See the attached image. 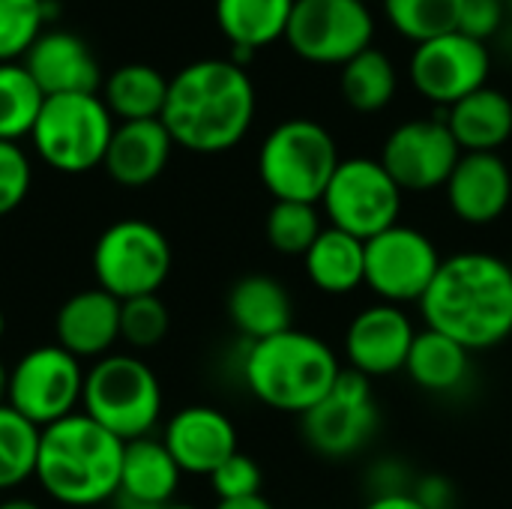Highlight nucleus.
Returning a JSON list of instances; mask_svg holds the SVG:
<instances>
[{"label": "nucleus", "instance_id": "obj_1", "mask_svg": "<svg viewBox=\"0 0 512 509\" xmlns=\"http://www.w3.org/2000/svg\"><path fill=\"white\" fill-rule=\"evenodd\" d=\"M417 306L429 330L471 354L489 351L512 336V264L489 252L450 255Z\"/></svg>", "mask_w": 512, "mask_h": 509}, {"label": "nucleus", "instance_id": "obj_2", "mask_svg": "<svg viewBox=\"0 0 512 509\" xmlns=\"http://www.w3.org/2000/svg\"><path fill=\"white\" fill-rule=\"evenodd\" d=\"M171 141L192 153H225L237 147L255 120V84L228 57L195 60L168 81L159 117Z\"/></svg>", "mask_w": 512, "mask_h": 509}, {"label": "nucleus", "instance_id": "obj_3", "mask_svg": "<svg viewBox=\"0 0 512 509\" xmlns=\"http://www.w3.org/2000/svg\"><path fill=\"white\" fill-rule=\"evenodd\" d=\"M126 444L84 411L42 429L36 480L63 507L108 504L120 489Z\"/></svg>", "mask_w": 512, "mask_h": 509}, {"label": "nucleus", "instance_id": "obj_4", "mask_svg": "<svg viewBox=\"0 0 512 509\" xmlns=\"http://www.w3.org/2000/svg\"><path fill=\"white\" fill-rule=\"evenodd\" d=\"M240 372L246 390L261 405L303 417L333 390L342 363L321 336L291 327L270 339L249 342Z\"/></svg>", "mask_w": 512, "mask_h": 509}, {"label": "nucleus", "instance_id": "obj_5", "mask_svg": "<svg viewBox=\"0 0 512 509\" xmlns=\"http://www.w3.org/2000/svg\"><path fill=\"white\" fill-rule=\"evenodd\" d=\"M339 147L327 126L294 117L270 129L258 150V177L273 201L321 204L324 189L339 168Z\"/></svg>", "mask_w": 512, "mask_h": 509}, {"label": "nucleus", "instance_id": "obj_6", "mask_svg": "<svg viewBox=\"0 0 512 509\" xmlns=\"http://www.w3.org/2000/svg\"><path fill=\"white\" fill-rule=\"evenodd\" d=\"M81 408L123 444L147 438L162 417L156 372L132 354H108L84 375Z\"/></svg>", "mask_w": 512, "mask_h": 509}, {"label": "nucleus", "instance_id": "obj_7", "mask_svg": "<svg viewBox=\"0 0 512 509\" xmlns=\"http://www.w3.org/2000/svg\"><path fill=\"white\" fill-rule=\"evenodd\" d=\"M114 135V117L96 93L48 96L30 141L39 159L60 174H84L102 165Z\"/></svg>", "mask_w": 512, "mask_h": 509}, {"label": "nucleus", "instance_id": "obj_8", "mask_svg": "<svg viewBox=\"0 0 512 509\" xmlns=\"http://www.w3.org/2000/svg\"><path fill=\"white\" fill-rule=\"evenodd\" d=\"M171 243L144 219H120L108 225L93 246V273L102 291L132 300L156 294L171 276Z\"/></svg>", "mask_w": 512, "mask_h": 509}, {"label": "nucleus", "instance_id": "obj_9", "mask_svg": "<svg viewBox=\"0 0 512 509\" xmlns=\"http://www.w3.org/2000/svg\"><path fill=\"white\" fill-rule=\"evenodd\" d=\"M402 189L387 174L381 159L351 156L342 159L333 171L321 207L330 219V228H339L357 240H372L375 234L399 225Z\"/></svg>", "mask_w": 512, "mask_h": 509}, {"label": "nucleus", "instance_id": "obj_10", "mask_svg": "<svg viewBox=\"0 0 512 509\" xmlns=\"http://www.w3.org/2000/svg\"><path fill=\"white\" fill-rule=\"evenodd\" d=\"M381 426L372 381L342 369L333 390L300 417L306 447L330 462L363 453Z\"/></svg>", "mask_w": 512, "mask_h": 509}, {"label": "nucleus", "instance_id": "obj_11", "mask_svg": "<svg viewBox=\"0 0 512 509\" xmlns=\"http://www.w3.org/2000/svg\"><path fill=\"white\" fill-rule=\"evenodd\" d=\"M375 18L363 0H294L285 42L306 63L345 66L372 48Z\"/></svg>", "mask_w": 512, "mask_h": 509}, {"label": "nucleus", "instance_id": "obj_12", "mask_svg": "<svg viewBox=\"0 0 512 509\" xmlns=\"http://www.w3.org/2000/svg\"><path fill=\"white\" fill-rule=\"evenodd\" d=\"M81 360L60 345H39L9 369L6 405L39 429L75 414L84 393Z\"/></svg>", "mask_w": 512, "mask_h": 509}, {"label": "nucleus", "instance_id": "obj_13", "mask_svg": "<svg viewBox=\"0 0 512 509\" xmlns=\"http://www.w3.org/2000/svg\"><path fill=\"white\" fill-rule=\"evenodd\" d=\"M441 261L429 234L399 222L366 240V285L381 303H420Z\"/></svg>", "mask_w": 512, "mask_h": 509}, {"label": "nucleus", "instance_id": "obj_14", "mask_svg": "<svg viewBox=\"0 0 512 509\" xmlns=\"http://www.w3.org/2000/svg\"><path fill=\"white\" fill-rule=\"evenodd\" d=\"M489 48L465 33H444L438 39L414 45L408 75L420 96L435 105H456L489 81Z\"/></svg>", "mask_w": 512, "mask_h": 509}, {"label": "nucleus", "instance_id": "obj_15", "mask_svg": "<svg viewBox=\"0 0 512 509\" xmlns=\"http://www.w3.org/2000/svg\"><path fill=\"white\" fill-rule=\"evenodd\" d=\"M459 159L462 147L444 120H405L381 147V165L402 192H432L447 186Z\"/></svg>", "mask_w": 512, "mask_h": 509}, {"label": "nucleus", "instance_id": "obj_16", "mask_svg": "<svg viewBox=\"0 0 512 509\" xmlns=\"http://www.w3.org/2000/svg\"><path fill=\"white\" fill-rule=\"evenodd\" d=\"M417 327L402 306L375 303L360 309L345 330L348 369L363 378H387L405 372Z\"/></svg>", "mask_w": 512, "mask_h": 509}, {"label": "nucleus", "instance_id": "obj_17", "mask_svg": "<svg viewBox=\"0 0 512 509\" xmlns=\"http://www.w3.org/2000/svg\"><path fill=\"white\" fill-rule=\"evenodd\" d=\"M162 444L183 474L210 477L237 453V429L219 408L189 405L168 420Z\"/></svg>", "mask_w": 512, "mask_h": 509}, {"label": "nucleus", "instance_id": "obj_18", "mask_svg": "<svg viewBox=\"0 0 512 509\" xmlns=\"http://www.w3.org/2000/svg\"><path fill=\"white\" fill-rule=\"evenodd\" d=\"M447 204L465 225L498 222L512 201V174L498 153H462L450 180Z\"/></svg>", "mask_w": 512, "mask_h": 509}, {"label": "nucleus", "instance_id": "obj_19", "mask_svg": "<svg viewBox=\"0 0 512 509\" xmlns=\"http://www.w3.org/2000/svg\"><path fill=\"white\" fill-rule=\"evenodd\" d=\"M24 69L42 90V96H72L96 93L102 75L87 42L69 30L42 33L24 54Z\"/></svg>", "mask_w": 512, "mask_h": 509}, {"label": "nucleus", "instance_id": "obj_20", "mask_svg": "<svg viewBox=\"0 0 512 509\" xmlns=\"http://www.w3.org/2000/svg\"><path fill=\"white\" fill-rule=\"evenodd\" d=\"M54 336L78 360H102L120 339V300L102 288L72 294L54 318Z\"/></svg>", "mask_w": 512, "mask_h": 509}, {"label": "nucleus", "instance_id": "obj_21", "mask_svg": "<svg viewBox=\"0 0 512 509\" xmlns=\"http://www.w3.org/2000/svg\"><path fill=\"white\" fill-rule=\"evenodd\" d=\"M174 147L177 144L171 141L162 120L120 123V126H114L102 168L108 171V177L114 183L129 186V189H141L165 171Z\"/></svg>", "mask_w": 512, "mask_h": 509}, {"label": "nucleus", "instance_id": "obj_22", "mask_svg": "<svg viewBox=\"0 0 512 509\" xmlns=\"http://www.w3.org/2000/svg\"><path fill=\"white\" fill-rule=\"evenodd\" d=\"M228 318L249 342H261L294 327V300L279 279L249 273L228 291Z\"/></svg>", "mask_w": 512, "mask_h": 509}, {"label": "nucleus", "instance_id": "obj_23", "mask_svg": "<svg viewBox=\"0 0 512 509\" xmlns=\"http://www.w3.org/2000/svg\"><path fill=\"white\" fill-rule=\"evenodd\" d=\"M444 123L462 153H498L512 138V99L486 84L450 105Z\"/></svg>", "mask_w": 512, "mask_h": 509}, {"label": "nucleus", "instance_id": "obj_24", "mask_svg": "<svg viewBox=\"0 0 512 509\" xmlns=\"http://www.w3.org/2000/svg\"><path fill=\"white\" fill-rule=\"evenodd\" d=\"M309 282L330 297H342L366 285V243L339 231L324 228L312 249L303 255Z\"/></svg>", "mask_w": 512, "mask_h": 509}, {"label": "nucleus", "instance_id": "obj_25", "mask_svg": "<svg viewBox=\"0 0 512 509\" xmlns=\"http://www.w3.org/2000/svg\"><path fill=\"white\" fill-rule=\"evenodd\" d=\"M183 471L171 459L168 447L153 438L129 441L123 450V468H120V489L123 495L147 504V507H168L174 504L177 486Z\"/></svg>", "mask_w": 512, "mask_h": 509}, {"label": "nucleus", "instance_id": "obj_26", "mask_svg": "<svg viewBox=\"0 0 512 509\" xmlns=\"http://www.w3.org/2000/svg\"><path fill=\"white\" fill-rule=\"evenodd\" d=\"M405 372L420 390L435 396H450L459 393L471 378V351L453 342L450 336L426 327L417 330Z\"/></svg>", "mask_w": 512, "mask_h": 509}, {"label": "nucleus", "instance_id": "obj_27", "mask_svg": "<svg viewBox=\"0 0 512 509\" xmlns=\"http://www.w3.org/2000/svg\"><path fill=\"white\" fill-rule=\"evenodd\" d=\"M294 0H216V24L231 45L267 48L285 39Z\"/></svg>", "mask_w": 512, "mask_h": 509}, {"label": "nucleus", "instance_id": "obj_28", "mask_svg": "<svg viewBox=\"0 0 512 509\" xmlns=\"http://www.w3.org/2000/svg\"><path fill=\"white\" fill-rule=\"evenodd\" d=\"M168 81L171 78H165L159 69L147 63H126L108 75L102 102L120 123L159 120L168 99Z\"/></svg>", "mask_w": 512, "mask_h": 509}, {"label": "nucleus", "instance_id": "obj_29", "mask_svg": "<svg viewBox=\"0 0 512 509\" xmlns=\"http://www.w3.org/2000/svg\"><path fill=\"white\" fill-rule=\"evenodd\" d=\"M396 87H399L396 66L381 48L360 51L342 66V75H339L342 99L360 114H375L387 108L396 96Z\"/></svg>", "mask_w": 512, "mask_h": 509}, {"label": "nucleus", "instance_id": "obj_30", "mask_svg": "<svg viewBox=\"0 0 512 509\" xmlns=\"http://www.w3.org/2000/svg\"><path fill=\"white\" fill-rule=\"evenodd\" d=\"M42 105L45 96L24 63H0V141L18 144L30 135Z\"/></svg>", "mask_w": 512, "mask_h": 509}, {"label": "nucleus", "instance_id": "obj_31", "mask_svg": "<svg viewBox=\"0 0 512 509\" xmlns=\"http://www.w3.org/2000/svg\"><path fill=\"white\" fill-rule=\"evenodd\" d=\"M42 429L9 405H0V492L18 489L36 477Z\"/></svg>", "mask_w": 512, "mask_h": 509}, {"label": "nucleus", "instance_id": "obj_32", "mask_svg": "<svg viewBox=\"0 0 512 509\" xmlns=\"http://www.w3.org/2000/svg\"><path fill=\"white\" fill-rule=\"evenodd\" d=\"M465 0H384L390 24L414 45L459 30Z\"/></svg>", "mask_w": 512, "mask_h": 509}, {"label": "nucleus", "instance_id": "obj_33", "mask_svg": "<svg viewBox=\"0 0 512 509\" xmlns=\"http://www.w3.org/2000/svg\"><path fill=\"white\" fill-rule=\"evenodd\" d=\"M321 231L324 225H321L318 204H303V201H273L264 222L267 243L282 255H300V258L312 249Z\"/></svg>", "mask_w": 512, "mask_h": 509}, {"label": "nucleus", "instance_id": "obj_34", "mask_svg": "<svg viewBox=\"0 0 512 509\" xmlns=\"http://www.w3.org/2000/svg\"><path fill=\"white\" fill-rule=\"evenodd\" d=\"M48 18H54L48 0H0V63L24 57Z\"/></svg>", "mask_w": 512, "mask_h": 509}, {"label": "nucleus", "instance_id": "obj_35", "mask_svg": "<svg viewBox=\"0 0 512 509\" xmlns=\"http://www.w3.org/2000/svg\"><path fill=\"white\" fill-rule=\"evenodd\" d=\"M171 327L168 306L159 300V294L132 297L120 303V339L138 351L156 348Z\"/></svg>", "mask_w": 512, "mask_h": 509}, {"label": "nucleus", "instance_id": "obj_36", "mask_svg": "<svg viewBox=\"0 0 512 509\" xmlns=\"http://www.w3.org/2000/svg\"><path fill=\"white\" fill-rule=\"evenodd\" d=\"M210 486H213V492H216L219 501L249 498V495H261L264 474H261V465L252 456H246V453L237 450L228 462H222L210 474Z\"/></svg>", "mask_w": 512, "mask_h": 509}, {"label": "nucleus", "instance_id": "obj_37", "mask_svg": "<svg viewBox=\"0 0 512 509\" xmlns=\"http://www.w3.org/2000/svg\"><path fill=\"white\" fill-rule=\"evenodd\" d=\"M30 180L33 168L27 153L12 141H0V216L21 207L30 192Z\"/></svg>", "mask_w": 512, "mask_h": 509}, {"label": "nucleus", "instance_id": "obj_38", "mask_svg": "<svg viewBox=\"0 0 512 509\" xmlns=\"http://www.w3.org/2000/svg\"><path fill=\"white\" fill-rule=\"evenodd\" d=\"M504 21V6L501 0H465L462 18H459V33L486 42L492 33H498Z\"/></svg>", "mask_w": 512, "mask_h": 509}, {"label": "nucleus", "instance_id": "obj_39", "mask_svg": "<svg viewBox=\"0 0 512 509\" xmlns=\"http://www.w3.org/2000/svg\"><path fill=\"white\" fill-rule=\"evenodd\" d=\"M411 495L426 509H453V501H456V492H453L450 480H444L438 474H429V477L414 480Z\"/></svg>", "mask_w": 512, "mask_h": 509}, {"label": "nucleus", "instance_id": "obj_40", "mask_svg": "<svg viewBox=\"0 0 512 509\" xmlns=\"http://www.w3.org/2000/svg\"><path fill=\"white\" fill-rule=\"evenodd\" d=\"M363 509H426L411 492L405 495H381V498H372Z\"/></svg>", "mask_w": 512, "mask_h": 509}, {"label": "nucleus", "instance_id": "obj_41", "mask_svg": "<svg viewBox=\"0 0 512 509\" xmlns=\"http://www.w3.org/2000/svg\"><path fill=\"white\" fill-rule=\"evenodd\" d=\"M216 509H276L264 495H249V498H234V501H219Z\"/></svg>", "mask_w": 512, "mask_h": 509}, {"label": "nucleus", "instance_id": "obj_42", "mask_svg": "<svg viewBox=\"0 0 512 509\" xmlns=\"http://www.w3.org/2000/svg\"><path fill=\"white\" fill-rule=\"evenodd\" d=\"M108 504H111V509H156V507L141 504V501H135V498H129V495H123V492H117Z\"/></svg>", "mask_w": 512, "mask_h": 509}, {"label": "nucleus", "instance_id": "obj_43", "mask_svg": "<svg viewBox=\"0 0 512 509\" xmlns=\"http://www.w3.org/2000/svg\"><path fill=\"white\" fill-rule=\"evenodd\" d=\"M6 393H9V369L0 360V405H6Z\"/></svg>", "mask_w": 512, "mask_h": 509}, {"label": "nucleus", "instance_id": "obj_44", "mask_svg": "<svg viewBox=\"0 0 512 509\" xmlns=\"http://www.w3.org/2000/svg\"><path fill=\"white\" fill-rule=\"evenodd\" d=\"M0 509H42V507H36L33 501H24V498H12V501L0 504Z\"/></svg>", "mask_w": 512, "mask_h": 509}, {"label": "nucleus", "instance_id": "obj_45", "mask_svg": "<svg viewBox=\"0 0 512 509\" xmlns=\"http://www.w3.org/2000/svg\"><path fill=\"white\" fill-rule=\"evenodd\" d=\"M162 509H198V507H192V504H168V507H162Z\"/></svg>", "mask_w": 512, "mask_h": 509}, {"label": "nucleus", "instance_id": "obj_46", "mask_svg": "<svg viewBox=\"0 0 512 509\" xmlns=\"http://www.w3.org/2000/svg\"><path fill=\"white\" fill-rule=\"evenodd\" d=\"M3 330H6V315H3V309H0V339H3Z\"/></svg>", "mask_w": 512, "mask_h": 509}, {"label": "nucleus", "instance_id": "obj_47", "mask_svg": "<svg viewBox=\"0 0 512 509\" xmlns=\"http://www.w3.org/2000/svg\"><path fill=\"white\" fill-rule=\"evenodd\" d=\"M363 3H369V0H363Z\"/></svg>", "mask_w": 512, "mask_h": 509}]
</instances>
